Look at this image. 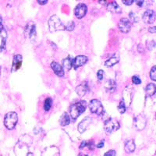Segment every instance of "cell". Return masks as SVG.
Segmentation results:
<instances>
[{
  "instance_id": "cell-37",
  "label": "cell",
  "mask_w": 156,
  "mask_h": 156,
  "mask_svg": "<svg viewBox=\"0 0 156 156\" xmlns=\"http://www.w3.org/2000/svg\"><path fill=\"white\" fill-rule=\"evenodd\" d=\"M85 146H87V141H82V143H81V144H80V148H83L84 147H85Z\"/></svg>"
},
{
  "instance_id": "cell-16",
  "label": "cell",
  "mask_w": 156,
  "mask_h": 156,
  "mask_svg": "<svg viewBox=\"0 0 156 156\" xmlns=\"http://www.w3.org/2000/svg\"><path fill=\"white\" fill-rule=\"evenodd\" d=\"M107 9L109 11H110L112 13H122V9L121 7L118 5L116 2H111L108 4L107 6Z\"/></svg>"
},
{
  "instance_id": "cell-34",
  "label": "cell",
  "mask_w": 156,
  "mask_h": 156,
  "mask_svg": "<svg viewBox=\"0 0 156 156\" xmlns=\"http://www.w3.org/2000/svg\"><path fill=\"white\" fill-rule=\"evenodd\" d=\"M102 147H104V141H101L98 144H97V148H102Z\"/></svg>"
},
{
  "instance_id": "cell-27",
  "label": "cell",
  "mask_w": 156,
  "mask_h": 156,
  "mask_svg": "<svg viewBox=\"0 0 156 156\" xmlns=\"http://www.w3.org/2000/svg\"><path fill=\"white\" fill-rule=\"evenodd\" d=\"M155 68H156V66H154L150 71V77L152 80H154V81L156 80V69Z\"/></svg>"
},
{
  "instance_id": "cell-28",
  "label": "cell",
  "mask_w": 156,
  "mask_h": 156,
  "mask_svg": "<svg viewBox=\"0 0 156 156\" xmlns=\"http://www.w3.org/2000/svg\"><path fill=\"white\" fill-rule=\"evenodd\" d=\"M118 110H119V112L121 114H123L126 112V106H125V105H124V103H123V101H121L120 105H118Z\"/></svg>"
},
{
  "instance_id": "cell-17",
  "label": "cell",
  "mask_w": 156,
  "mask_h": 156,
  "mask_svg": "<svg viewBox=\"0 0 156 156\" xmlns=\"http://www.w3.org/2000/svg\"><path fill=\"white\" fill-rule=\"evenodd\" d=\"M105 88L108 92H114L115 90L116 89V83L114 80H108L105 84Z\"/></svg>"
},
{
  "instance_id": "cell-12",
  "label": "cell",
  "mask_w": 156,
  "mask_h": 156,
  "mask_svg": "<svg viewBox=\"0 0 156 156\" xmlns=\"http://www.w3.org/2000/svg\"><path fill=\"white\" fill-rule=\"evenodd\" d=\"M92 123V119H91V117L88 116V117H86L84 118V119L80 122L79 123V125H78V131L80 133H83L84 131H86V130L88 129V127L89 126V125L91 124V123Z\"/></svg>"
},
{
  "instance_id": "cell-7",
  "label": "cell",
  "mask_w": 156,
  "mask_h": 156,
  "mask_svg": "<svg viewBox=\"0 0 156 156\" xmlns=\"http://www.w3.org/2000/svg\"><path fill=\"white\" fill-rule=\"evenodd\" d=\"M133 97V89L130 87H126L123 92V101L125 106H129L132 102Z\"/></svg>"
},
{
  "instance_id": "cell-10",
  "label": "cell",
  "mask_w": 156,
  "mask_h": 156,
  "mask_svg": "<svg viewBox=\"0 0 156 156\" xmlns=\"http://www.w3.org/2000/svg\"><path fill=\"white\" fill-rule=\"evenodd\" d=\"M118 27H119L120 31L123 32V33H128L131 28V23L130 21L126 18H122L120 20Z\"/></svg>"
},
{
  "instance_id": "cell-14",
  "label": "cell",
  "mask_w": 156,
  "mask_h": 156,
  "mask_svg": "<svg viewBox=\"0 0 156 156\" xmlns=\"http://www.w3.org/2000/svg\"><path fill=\"white\" fill-rule=\"evenodd\" d=\"M22 61H23L22 56L16 55L14 56L13 61V66H12V72L18 70L20 68L21 65H22Z\"/></svg>"
},
{
  "instance_id": "cell-23",
  "label": "cell",
  "mask_w": 156,
  "mask_h": 156,
  "mask_svg": "<svg viewBox=\"0 0 156 156\" xmlns=\"http://www.w3.org/2000/svg\"><path fill=\"white\" fill-rule=\"evenodd\" d=\"M146 92L147 94L150 97H153L155 95V84H148L146 87Z\"/></svg>"
},
{
  "instance_id": "cell-40",
  "label": "cell",
  "mask_w": 156,
  "mask_h": 156,
  "mask_svg": "<svg viewBox=\"0 0 156 156\" xmlns=\"http://www.w3.org/2000/svg\"><path fill=\"white\" fill-rule=\"evenodd\" d=\"M37 2H38L40 5H45V4H46L48 2V1H47V0H45V1H39V0H38Z\"/></svg>"
},
{
  "instance_id": "cell-15",
  "label": "cell",
  "mask_w": 156,
  "mask_h": 156,
  "mask_svg": "<svg viewBox=\"0 0 156 156\" xmlns=\"http://www.w3.org/2000/svg\"><path fill=\"white\" fill-rule=\"evenodd\" d=\"M51 67L53 69L54 73L57 75L58 77H63L64 76V69H62V66L56 62H52L51 64Z\"/></svg>"
},
{
  "instance_id": "cell-9",
  "label": "cell",
  "mask_w": 156,
  "mask_h": 156,
  "mask_svg": "<svg viewBox=\"0 0 156 156\" xmlns=\"http://www.w3.org/2000/svg\"><path fill=\"white\" fill-rule=\"evenodd\" d=\"M88 11V7L84 3H80L78 4L77 7L75 8L74 10V14L76 16V17L78 19H81L83 18L84 16L87 13Z\"/></svg>"
},
{
  "instance_id": "cell-35",
  "label": "cell",
  "mask_w": 156,
  "mask_h": 156,
  "mask_svg": "<svg viewBox=\"0 0 156 156\" xmlns=\"http://www.w3.org/2000/svg\"><path fill=\"white\" fill-rule=\"evenodd\" d=\"M150 45L151 46H149L148 47V48H149V50H152V48H155V41H152V42H151V44H150Z\"/></svg>"
},
{
  "instance_id": "cell-24",
  "label": "cell",
  "mask_w": 156,
  "mask_h": 156,
  "mask_svg": "<svg viewBox=\"0 0 156 156\" xmlns=\"http://www.w3.org/2000/svg\"><path fill=\"white\" fill-rule=\"evenodd\" d=\"M60 123H61V125L62 126H65L69 125V115L66 113V112H64V113L62 114V116H61Z\"/></svg>"
},
{
  "instance_id": "cell-11",
  "label": "cell",
  "mask_w": 156,
  "mask_h": 156,
  "mask_svg": "<svg viewBox=\"0 0 156 156\" xmlns=\"http://www.w3.org/2000/svg\"><path fill=\"white\" fill-rule=\"evenodd\" d=\"M143 20L147 24H153L155 20V13L153 10L148 9L143 14Z\"/></svg>"
},
{
  "instance_id": "cell-36",
  "label": "cell",
  "mask_w": 156,
  "mask_h": 156,
  "mask_svg": "<svg viewBox=\"0 0 156 156\" xmlns=\"http://www.w3.org/2000/svg\"><path fill=\"white\" fill-rule=\"evenodd\" d=\"M149 32H150V33H155V27H153V28H149Z\"/></svg>"
},
{
  "instance_id": "cell-43",
  "label": "cell",
  "mask_w": 156,
  "mask_h": 156,
  "mask_svg": "<svg viewBox=\"0 0 156 156\" xmlns=\"http://www.w3.org/2000/svg\"><path fill=\"white\" fill-rule=\"evenodd\" d=\"M78 156H81V155H80H80H79Z\"/></svg>"
},
{
  "instance_id": "cell-21",
  "label": "cell",
  "mask_w": 156,
  "mask_h": 156,
  "mask_svg": "<svg viewBox=\"0 0 156 156\" xmlns=\"http://www.w3.org/2000/svg\"><path fill=\"white\" fill-rule=\"evenodd\" d=\"M0 34H1V37H2V44H1V46H0V52H1L6 49V37H7V33L6 30L3 28L0 31Z\"/></svg>"
},
{
  "instance_id": "cell-3",
  "label": "cell",
  "mask_w": 156,
  "mask_h": 156,
  "mask_svg": "<svg viewBox=\"0 0 156 156\" xmlns=\"http://www.w3.org/2000/svg\"><path fill=\"white\" fill-rule=\"evenodd\" d=\"M18 121L17 114L14 112H10L5 116L4 125L8 130H13L15 128Z\"/></svg>"
},
{
  "instance_id": "cell-31",
  "label": "cell",
  "mask_w": 156,
  "mask_h": 156,
  "mask_svg": "<svg viewBox=\"0 0 156 156\" xmlns=\"http://www.w3.org/2000/svg\"><path fill=\"white\" fill-rule=\"evenodd\" d=\"M132 81L134 84H141V80L137 76H133L132 77Z\"/></svg>"
},
{
  "instance_id": "cell-8",
  "label": "cell",
  "mask_w": 156,
  "mask_h": 156,
  "mask_svg": "<svg viewBox=\"0 0 156 156\" xmlns=\"http://www.w3.org/2000/svg\"><path fill=\"white\" fill-rule=\"evenodd\" d=\"M133 123L134 126L138 130H142L147 124V120L144 115H138L134 118Z\"/></svg>"
},
{
  "instance_id": "cell-22",
  "label": "cell",
  "mask_w": 156,
  "mask_h": 156,
  "mask_svg": "<svg viewBox=\"0 0 156 156\" xmlns=\"http://www.w3.org/2000/svg\"><path fill=\"white\" fill-rule=\"evenodd\" d=\"M73 66V60L70 57H67L62 60V69H65L66 70H69Z\"/></svg>"
},
{
  "instance_id": "cell-4",
  "label": "cell",
  "mask_w": 156,
  "mask_h": 156,
  "mask_svg": "<svg viewBox=\"0 0 156 156\" xmlns=\"http://www.w3.org/2000/svg\"><path fill=\"white\" fill-rule=\"evenodd\" d=\"M104 128L107 133H112L120 129V123L113 118H109L104 123Z\"/></svg>"
},
{
  "instance_id": "cell-30",
  "label": "cell",
  "mask_w": 156,
  "mask_h": 156,
  "mask_svg": "<svg viewBox=\"0 0 156 156\" xmlns=\"http://www.w3.org/2000/svg\"><path fill=\"white\" fill-rule=\"evenodd\" d=\"M104 74H105V72L102 70V69H100V70L98 71V73H97V77H98L99 81H101V80H102V79H103Z\"/></svg>"
},
{
  "instance_id": "cell-26",
  "label": "cell",
  "mask_w": 156,
  "mask_h": 156,
  "mask_svg": "<svg viewBox=\"0 0 156 156\" xmlns=\"http://www.w3.org/2000/svg\"><path fill=\"white\" fill-rule=\"evenodd\" d=\"M75 28V24L73 21H69V22L66 24V26H65V30L68 31H73Z\"/></svg>"
},
{
  "instance_id": "cell-39",
  "label": "cell",
  "mask_w": 156,
  "mask_h": 156,
  "mask_svg": "<svg viewBox=\"0 0 156 156\" xmlns=\"http://www.w3.org/2000/svg\"><path fill=\"white\" fill-rule=\"evenodd\" d=\"M136 3L137 4V6H142V5H143V3H144V1H136Z\"/></svg>"
},
{
  "instance_id": "cell-38",
  "label": "cell",
  "mask_w": 156,
  "mask_h": 156,
  "mask_svg": "<svg viewBox=\"0 0 156 156\" xmlns=\"http://www.w3.org/2000/svg\"><path fill=\"white\" fill-rule=\"evenodd\" d=\"M2 29H3V26H2V17H0V31H1Z\"/></svg>"
},
{
  "instance_id": "cell-41",
  "label": "cell",
  "mask_w": 156,
  "mask_h": 156,
  "mask_svg": "<svg viewBox=\"0 0 156 156\" xmlns=\"http://www.w3.org/2000/svg\"><path fill=\"white\" fill-rule=\"evenodd\" d=\"M26 156H34V154H33V153H31V152H28V154H27Z\"/></svg>"
},
{
  "instance_id": "cell-6",
  "label": "cell",
  "mask_w": 156,
  "mask_h": 156,
  "mask_svg": "<svg viewBox=\"0 0 156 156\" xmlns=\"http://www.w3.org/2000/svg\"><path fill=\"white\" fill-rule=\"evenodd\" d=\"M26 37L29 38L31 41H34L36 38V25L34 22H29L26 26L24 31Z\"/></svg>"
},
{
  "instance_id": "cell-5",
  "label": "cell",
  "mask_w": 156,
  "mask_h": 156,
  "mask_svg": "<svg viewBox=\"0 0 156 156\" xmlns=\"http://www.w3.org/2000/svg\"><path fill=\"white\" fill-rule=\"evenodd\" d=\"M89 108L92 113L97 114L98 116H101L104 113V107L102 105L101 102L99 100L92 99L89 104Z\"/></svg>"
},
{
  "instance_id": "cell-42",
  "label": "cell",
  "mask_w": 156,
  "mask_h": 156,
  "mask_svg": "<svg viewBox=\"0 0 156 156\" xmlns=\"http://www.w3.org/2000/svg\"><path fill=\"white\" fill-rule=\"evenodd\" d=\"M0 73H1V67H0Z\"/></svg>"
},
{
  "instance_id": "cell-33",
  "label": "cell",
  "mask_w": 156,
  "mask_h": 156,
  "mask_svg": "<svg viewBox=\"0 0 156 156\" xmlns=\"http://www.w3.org/2000/svg\"><path fill=\"white\" fill-rule=\"evenodd\" d=\"M123 3L125 4V5H127V6H130V5L133 3V0H128V1H125V0H123Z\"/></svg>"
},
{
  "instance_id": "cell-2",
  "label": "cell",
  "mask_w": 156,
  "mask_h": 156,
  "mask_svg": "<svg viewBox=\"0 0 156 156\" xmlns=\"http://www.w3.org/2000/svg\"><path fill=\"white\" fill-rule=\"evenodd\" d=\"M48 27H49V30L51 32L65 30V26L56 15L52 16L50 17L49 20H48Z\"/></svg>"
},
{
  "instance_id": "cell-29",
  "label": "cell",
  "mask_w": 156,
  "mask_h": 156,
  "mask_svg": "<svg viewBox=\"0 0 156 156\" xmlns=\"http://www.w3.org/2000/svg\"><path fill=\"white\" fill-rule=\"evenodd\" d=\"M129 17H130V20L132 21V22H137V21L139 20L137 16L136 15L135 13L133 12H130V14H129Z\"/></svg>"
},
{
  "instance_id": "cell-19",
  "label": "cell",
  "mask_w": 156,
  "mask_h": 156,
  "mask_svg": "<svg viewBox=\"0 0 156 156\" xmlns=\"http://www.w3.org/2000/svg\"><path fill=\"white\" fill-rule=\"evenodd\" d=\"M125 151L127 153H132L134 152V150L136 148L135 146V143H134L133 140H130V141H128L125 143Z\"/></svg>"
},
{
  "instance_id": "cell-32",
  "label": "cell",
  "mask_w": 156,
  "mask_h": 156,
  "mask_svg": "<svg viewBox=\"0 0 156 156\" xmlns=\"http://www.w3.org/2000/svg\"><path fill=\"white\" fill-rule=\"evenodd\" d=\"M116 151L115 150H110L109 152L105 153L104 156H116Z\"/></svg>"
},
{
  "instance_id": "cell-13",
  "label": "cell",
  "mask_w": 156,
  "mask_h": 156,
  "mask_svg": "<svg viewBox=\"0 0 156 156\" xmlns=\"http://www.w3.org/2000/svg\"><path fill=\"white\" fill-rule=\"evenodd\" d=\"M88 62V58L85 56H78L73 60V66L74 69L82 66Z\"/></svg>"
},
{
  "instance_id": "cell-25",
  "label": "cell",
  "mask_w": 156,
  "mask_h": 156,
  "mask_svg": "<svg viewBox=\"0 0 156 156\" xmlns=\"http://www.w3.org/2000/svg\"><path fill=\"white\" fill-rule=\"evenodd\" d=\"M52 99L51 98H48L45 99V103H44V109L46 112L50 110L52 107Z\"/></svg>"
},
{
  "instance_id": "cell-20",
  "label": "cell",
  "mask_w": 156,
  "mask_h": 156,
  "mask_svg": "<svg viewBox=\"0 0 156 156\" xmlns=\"http://www.w3.org/2000/svg\"><path fill=\"white\" fill-rule=\"evenodd\" d=\"M88 89V88L87 84H80V85H78L76 88V92L80 97H83L87 93Z\"/></svg>"
},
{
  "instance_id": "cell-1",
  "label": "cell",
  "mask_w": 156,
  "mask_h": 156,
  "mask_svg": "<svg viewBox=\"0 0 156 156\" xmlns=\"http://www.w3.org/2000/svg\"><path fill=\"white\" fill-rule=\"evenodd\" d=\"M87 108V103L84 101H81L75 103L70 107V116L73 120H76L81 115Z\"/></svg>"
},
{
  "instance_id": "cell-18",
  "label": "cell",
  "mask_w": 156,
  "mask_h": 156,
  "mask_svg": "<svg viewBox=\"0 0 156 156\" xmlns=\"http://www.w3.org/2000/svg\"><path fill=\"white\" fill-rule=\"evenodd\" d=\"M119 61H120V56L115 54L114 56H112V57H110L109 60L105 62V65L106 66H108V67H111V66H114L116 63L119 62Z\"/></svg>"
}]
</instances>
